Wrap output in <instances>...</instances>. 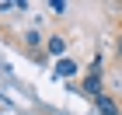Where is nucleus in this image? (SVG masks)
Wrapping results in <instances>:
<instances>
[{
    "label": "nucleus",
    "mask_w": 122,
    "mask_h": 115,
    "mask_svg": "<svg viewBox=\"0 0 122 115\" xmlns=\"http://www.w3.org/2000/svg\"><path fill=\"white\" fill-rule=\"evenodd\" d=\"M56 73L59 77H73L77 73V63H73V59H59V63H56Z\"/></svg>",
    "instance_id": "obj_3"
},
{
    "label": "nucleus",
    "mask_w": 122,
    "mask_h": 115,
    "mask_svg": "<svg viewBox=\"0 0 122 115\" xmlns=\"http://www.w3.org/2000/svg\"><path fill=\"white\" fill-rule=\"evenodd\" d=\"M94 105H98V112H101V115H122V108L115 105V101H112V98H108V94H101V98H94Z\"/></svg>",
    "instance_id": "obj_2"
},
{
    "label": "nucleus",
    "mask_w": 122,
    "mask_h": 115,
    "mask_svg": "<svg viewBox=\"0 0 122 115\" xmlns=\"http://www.w3.org/2000/svg\"><path fill=\"white\" fill-rule=\"evenodd\" d=\"M84 94H91V98H101V94H105V91H101V70H98V66H91V73H87Z\"/></svg>",
    "instance_id": "obj_1"
},
{
    "label": "nucleus",
    "mask_w": 122,
    "mask_h": 115,
    "mask_svg": "<svg viewBox=\"0 0 122 115\" xmlns=\"http://www.w3.org/2000/svg\"><path fill=\"white\" fill-rule=\"evenodd\" d=\"M49 52H52V56H63V52H66V38L52 35V38H49Z\"/></svg>",
    "instance_id": "obj_4"
}]
</instances>
